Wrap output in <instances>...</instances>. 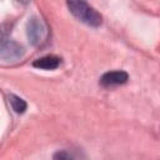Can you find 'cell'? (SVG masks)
Segmentation results:
<instances>
[{"label":"cell","mask_w":160,"mask_h":160,"mask_svg":"<svg viewBox=\"0 0 160 160\" xmlns=\"http://www.w3.org/2000/svg\"><path fill=\"white\" fill-rule=\"evenodd\" d=\"M66 5L70 12L79 21L92 28H98L101 25V15L92 6H90L86 0H66Z\"/></svg>","instance_id":"obj_1"},{"label":"cell","mask_w":160,"mask_h":160,"mask_svg":"<svg viewBox=\"0 0 160 160\" xmlns=\"http://www.w3.org/2000/svg\"><path fill=\"white\" fill-rule=\"evenodd\" d=\"M26 34L29 38V41L35 45L39 46L41 45L48 36V29L44 24V21L39 18H31L28 21V26H26Z\"/></svg>","instance_id":"obj_2"},{"label":"cell","mask_w":160,"mask_h":160,"mask_svg":"<svg viewBox=\"0 0 160 160\" xmlns=\"http://www.w3.org/2000/svg\"><path fill=\"white\" fill-rule=\"evenodd\" d=\"M24 55V48L18 44L16 41L12 40H4L1 44V52L0 56L2 60H18L20 58H22Z\"/></svg>","instance_id":"obj_3"},{"label":"cell","mask_w":160,"mask_h":160,"mask_svg":"<svg viewBox=\"0 0 160 160\" xmlns=\"http://www.w3.org/2000/svg\"><path fill=\"white\" fill-rule=\"evenodd\" d=\"M129 80V75L126 71L122 70H114V71H108L100 78V85L104 88H111V86H118L122 85Z\"/></svg>","instance_id":"obj_4"},{"label":"cell","mask_w":160,"mask_h":160,"mask_svg":"<svg viewBox=\"0 0 160 160\" xmlns=\"http://www.w3.org/2000/svg\"><path fill=\"white\" fill-rule=\"evenodd\" d=\"M61 62V59L56 55H46V56H42L38 60H35L32 62V65L38 69H42V70H54V69H58L59 65Z\"/></svg>","instance_id":"obj_5"},{"label":"cell","mask_w":160,"mask_h":160,"mask_svg":"<svg viewBox=\"0 0 160 160\" xmlns=\"http://www.w3.org/2000/svg\"><path fill=\"white\" fill-rule=\"evenodd\" d=\"M9 102H10V105H11L12 110H14L15 112H18V114L25 112V110H26V108H28L26 101L22 100L21 98H19V96H16V95H10V96H9Z\"/></svg>","instance_id":"obj_6"},{"label":"cell","mask_w":160,"mask_h":160,"mask_svg":"<svg viewBox=\"0 0 160 160\" xmlns=\"http://www.w3.org/2000/svg\"><path fill=\"white\" fill-rule=\"evenodd\" d=\"M72 158V155L71 154H68V152H65V151H59V152H56L55 155H54V159H71Z\"/></svg>","instance_id":"obj_7"},{"label":"cell","mask_w":160,"mask_h":160,"mask_svg":"<svg viewBox=\"0 0 160 160\" xmlns=\"http://www.w3.org/2000/svg\"><path fill=\"white\" fill-rule=\"evenodd\" d=\"M18 1H20V2H22V4H28L30 0H18Z\"/></svg>","instance_id":"obj_8"}]
</instances>
